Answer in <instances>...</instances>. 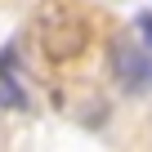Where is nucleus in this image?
Listing matches in <instances>:
<instances>
[{"instance_id":"nucleus-4","label":"nucleus","mask_w":152,"mask_h":152,"mask_svg":"<svg viewBox=\"0 0 152 152\" xmlns=\"http://www.w3.org/2000/svg\"><path fill=\"white\" fill-rule=\"evenodd\" d=\"M139 31H143V40L152 45V14H139Z\"/></svg>"},{"instance_id":"nucleus-1","label":"nucleus","mask_w":152,"mask_h":152,"mask_svg":"<svg viewBox=\"0 0 152 152\" xmlns=\"http://www.w3.org/2000/svg\"><path fill=\"white\" fill-rule=\"evenodd\" d=\"M36 31H40V49H45V58H54V63H67V58H76V54L90 45V23L76 18L67 5H45Z\"/></svg>"},{"instance_id":"nucleus-2","label":"nucleus","mask_w":152,"mask_h":152,"mask_svg":"<svg viewBox=\"0 0 152 152\" xmlns=\"http://www.w3.org/2000/svg\"><path fill=\"white\" fill-rule=\"evenodd\" d=\"M112 76H116V85H121L125 94H143L148 81H152V58L139 54L134 45L116 40V45H112Z\"/></svg>"},{"instance_id":"nucleus-3","label":"nucleus","mask_w":152,"mask_h":152,"mask_svg":"<svg viewBox=\"0 0 152 152\" xmlns=\"http://www.w3.org/2000/svg\"><path fill=\"white\" fill-rule=\"evenodd\" d=\"M0 107H27V94H23V85L14 81V76H5V72H0Z\"/></svg>"}]
</instances>
